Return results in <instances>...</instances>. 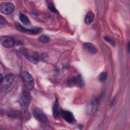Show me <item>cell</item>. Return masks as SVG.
I'll return each instance as SVG.
<instances>
[{"mask_svg": "<svg viewBox=\"0 0 130 130\" xmlns=\"http://www.w3.org/2000/svg\"><path fill=\"white\" fill-rule=\"evenodd\" d=\"M21 53L30 62L34 63H37L41 59L39 54L36 52H33L27 50L26 48H22L20 50Z\"/></svg>", "mask_w": 130, "mask_h": 130, "instance_id": "cell-1", "label": "cell"}, {"mask_svg": "<svg viewBox=\"0 0 130 130\" xmlns=\"http://www.w3.org/2000/svg\"><path fill=\"white\" fill-rule=\"evenodd\" d=\"M15 75L13 74H9L3 77L1 75V86L2 90L8 89L11 85L14 79Z\"/></svg>", "mask_w": 130, "mask_h": 130, "instance_id": "cell-2", "label": "cell"}, {"mask_svg": "<svg viewBox=\"0 0 130 130\" xmlns=\"http://www.w3.org/2000/svg\"><path fill=\"white\" fill-rule=\"evenodd\" d=\"M22 79L25 87L28 90H32L35 86V83L32 76L27 72H23L21 74Z\"/></svg>", "mask_w": 130, "mask_h": 130, "instance_id": "cell-3", "label": "cell"}, {"mask_svg": "<svg viewBox=\"0 0 130 130\" xmlns=\"http://www.w3.org/2000/svg\"><path fill=\"white\" fill-rule=\"evenodd\" d=\"M16 27L18 30L23 33L29 35H37L43 31V29L41 27H35L33 28H31L30 29H28L24 27L19 23H17L16 25Z\"/></svg>", "mask_w": 130, "mask_h": 130, "instance_id": "cell-4", "label": "cell"}, {"mask_svg": "<svg viewBox=\"0 0 130 130\" xmlns=\"http://www.w3.org/2000/svg\"><path fill=\"white\" fill-rule=\"evenodd\" d=\"M15 10V6L12 3H2L0 6L1 12L4 14H9L13 13Z\"/></svg>", "mask_w": 130, "mask_h": 130, "instance_id": "cell-5", "label": "cell"}, {"mask_svg": "<svg viewBox=\"0 0 130 130\" xmlns=\"http://www.w3.org/2000/svg\"><path fill=\"white\" fill-rule=\"evenodd\" d=\"M0 42L2 46L7 48H10L13 47L15 44V39L12 37L7 36H1Z\"/></svg>", "mask_w": 130, "mask_h": 130, "instance_id": "cell-6", "label": "cell"}, {"mask_svg": "<svg viewBox=\"0 0 130 130\" xmlns=\"http://www.w3.org/2000/svg\"><path fill=\"white\" fill-rule=\"evenodd\" d=\"M99 101L97 99H92L90 100L87 105L86 108V111L88 114L91 115L94 113L98 108Z\"/></svg>", "mask_w": 130, "mask_h": 130, "instance_id": "cell-7", "label": "cell"}, {"mask_svg": "<svg viewBox=\"0 0 130 130\" xmlns=\"http://www.w3.org/2000/svg\"><path fill=\"white\" fill-rule=\"evenodd\" d=\"M31 101V96L27 91H23L20 98V104L23 107H27Z\"/></svg>", "mask_w": 130, "mask_h": 130, "instance_id": "cell-8", "label": "cell"}, {"mask_svg": "<svg viewBox=\"0 0 130 130\" xmlns=\"http://www.w3.org/2000/svg\"><path fill=\"white\" fill-rule=\"evenodd\" d=\"M60 114L67 122L70 123H73L75 122V118L73 113L69 111L61 110L60 111Z\"/></svg>", "mask_w": 130, "mask_h": 130, "instance_id": "cell-9", "label": "cell"}, {"mask_svg": "<svg viewBox=\"0 0 130 130\" xmlns=\"http://www.w3.org/2000/svg\"><path fill=\"white\" fill-rule=\"evenodd\" d=\"M33 115L35 117L41 122H45L47 121L46 116L38 109H35L33 110Z\"/></svg>", "mask_w": 130, "mask_h": 130, "instance_id": "cell-10", "label": "cell"}, {"mask_svg": "<svg viewBox=\"0 0 130 130\" xmlns=\"http://www.w3.org/2000/svg\"><path fill=\"white\" fill-rule=\"evenodd\" d=\"M84 49L88 53L90 54H95L98 52L97 48L92 43L86 42L83 45Z\"/></svg>", "mask_w": 130, "mask_h": 130, "instance_id": "cell-11", "label": "cell"}, {"mask_svg": "<svg viewBox=\"0 0 130 130\" xmlns=\"http://www.w3.org/2000/svg\"><path fill=\"white\" fill-rule=\"evenodd\" d=\"M69 84L71 85L82 86L83 84V81L80 76H78L75 78H73L69 81Z\"/></svg>", "mask_w": 130, "mask_h": 130, "instance_id": "cell-12", "label": "cell"}, {"mask_svg": "<svg viewBox=\"0 0 130 130\" xmlns=\"http://www.w3.org/2000/svg\"><path fill=\"white\" fill-rule=\"evenodd\" d=\"M94 19V14L91 11L88 12L85 17V22L86 24L89 25L91 24Z\"/></svg>", "mask_w": 130, "mask_h": 130, "instance_id": "cell-13", "label": "cell"}, {"mask_svg": "<svg viewBox=\"0 0 130 130\" xmlns=\"http://www.w3.org/2000/svg\"><path fill=\"white\" fill-rule=\"evenodd\" d=\"M52 111H53V115L54 118H56L58 117L59 113V109H58V102L57 99H56L53 107H52Z\"/></svg>", "mask_w": 130, "mask_h": 130, "instance_id": "cell-14", "label": "cell"}, {"mask_svg": "<svg viewBox=\"0 0 130 130\" xmlns=\"http://www.w3.org/2000/svg\"><path fill=\"white\" fill-rule=\"evenodd\" d=\"M19 18L20 21L24 24L28 25L30 24V20L25 14L22 13H20L19 15Z\"/></svg>", "mask_w": 130, "mask_h": 130, "instance_id": "cell-15", "label": "cell"}, {"mask_svg": "<svg viewBox=\"0 0 130 130\" xmlns=\"http://www.w3.org/2000/svg\"><path fill=\"white\" fill-rule=\"evenodd\" d=\"M39 40L43 43H47L49 41L50 38L46 35H42L39 37Z\"/></svg>", "mask_w": 130, "mask_h": 130, "instance_id": "cell-16", "label": "cell"}, {"mask_svg": "<svg viewBox=\"0 0 130 130\" xmlns=\"http://www.w3.org/2000/svg\"><path fill=\"white\" fill-rule=\"evenodd\" d=\"M104 39H105V40L106 41H107V42H108L109 44H110L112 46H115L116 45V43H115V41L113 39H112L111 38L109 37V36H105L104 37Z\"/></svg>", "mask_w": 130, "mask_h": 130, "instance_id": "cell-17", "label": "cell"}, {"mask_svg": "<svg viewBox=\"0 0 130 130\" xmlns=\"http://www.w3.org/2000/svg\"><path fill=\"white\" fill-rule=\"evenodd\" d=\"M48 8L51 12L54 13H58V11L56 10L55 6L54 5V4L52 3H49L48 4Z\"/></svg>", "mask_w": 130, "mask_h": 130, "instance_id": "cell-18", "label": "cell"}, {"mask_svg": "<svg viewBox=\"0 0 130 130\" xmlns=\"http://www.w3.org/2000/svg\"><path fill=\"white\" fill-rule=\"evenodd\" d=\"M99 78L100 81L102 82L105 81V80L107 79V73L105 72L101 73L99 75Z\"/></svg>", "mask_w": 130, "mask_h": 130, "instance_id": "cell-19", "label": "cell"}, {"mask_svg": "<svg viewBox=\"0 0 130 130\" xmlns=\"http://www.w3.org/2000/svg\"><path fill=\"white\" fill-rule=\"evenodd\" d=\"M6 21L4 19V18H3L2 16H1L0 17V23L1 24H4L5 23Z\"/></svg>", "mask_w": 130, "mask_h": 130, "instance_id": "cell-20", "label": "cell"}]
</instances>
